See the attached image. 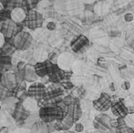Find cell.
<instances>
[{
	"mask_svg": "<svg viewBox=\"0 0 134 133\" xmlns=\"http://www.w3.org/2000/svg\"><path fill=\"white\" fill-rule=\"evenodd\" d=\"M49 81L52 84H60L61 82H63L66 78V72L61 69L58 66V64L54 66V69L52 71L51 74L48 76Z\"/></svg>",
	"mask_w": 134,
	"mask_h": 133,
	"instance_id": "cell-14",
	"label": "cell"
},
{
	"mask_svg": "<svg viewBox=\"0 0 134 133\" xmlns=\"http://www.w3.org/2000/svg\"><path fill=\"white\" fill-rule=\"evenodd\" d=\"M4 9H5V5H4V3L0 2V12H3Z\"/></svg>",
	"mask_w": 134,
	"mask_h": 133,
	"instance_id": "cell-36",
	"label": "cell"
},
{
	"mask_svg": "<svg viewBox=\"0 0 134 133\" xmlns=\"http://www.w3.org/2000/svg\"><path fill=\"white\" fill-rule=\"evenodd\" d=\"M26 26L29 29L35 30L39 27H42L43 25V16L41 13L35 9H31L27 14V18L25 20Z\"/></svg>",
	"mask_w": 134,
	"mask_h": 133,
	"instance_id": "cell-6",
	"label": "cell"
},
{
	"mask_svg": "<svg viewBox=\"0 0 134 133\" xmlns=\"http://www.w3.org/2000/svg\"><path fill=\"white\" fill-rule=\"evenodd\" d=\"M109 89H110L111 91H115V90H116V89H115V84L113 83V82H112V83L109 84Z\"/></svg>",
	"mask_w": 134,
	"mask_h": 133,
	"instance_id": "cell-35",
	"label": "cell"
},
{
	"mask_svg": "<svg viewBox=\"0 0 134 133\" xmlns=\"http://www.w3.org/2000/svg\"><path fill=\"white\" fill-rule=\"evenodd\" d=\"M74 123L75 120L72 116L65 112V116L61 120H58L54 122L55 130H56V131H68L72 128Z\"/></svg>",
	"mask_w": 134,
	"mask_h": 133,
	"instance_id": "cell-10",
	"label": "cell"
},
{
	"mask_svg": "<svg viewBox=\"0 0 134 133\" xmlns=\"http://www.w3.org/2000/svg\"><path fill=\"white\" fill-rule=\"evenodd\" d=\"M55 65L52 62H50L48 59L43 61V62H37L35 65V69L37 76L39 78H46L48 77L52 73L54 69Z\"/></svg>",
	"mask_w": 134,
	"mask_h": 133,
	"instance_id": "cell-8",
	"label": "cell"
},
{
	"mask_svg": "<svg viewBox=\"0 0 134 133\" xmlns=\"http://www.w3.org/2000/svg\"><path fill=\"white\" fill-rule=\"evenodd\" d=\"M0 109H1V106H0Z\"/></svg>",
	"mask_w": 134,
	"mask_h": 133,
	"instance_id": "cell-38",
	"label": "cell"
},
{
	"mask_svg": "<svg viewBox=\"0 0 134 133\" xmlns=\"http://www.w3.org/2000/svg\"><path fill=\"white\" fill-rule=\"evenodd\" d=\"M90 46V39L84 35H78L71 40L70 48L73 52L77 54H83Z\"/></svg>",
	"mask_w": 134,
	"mask_h": 133,
	"instance_id": "cell-3",
	"label": "cell"
},
{
	"mask_svg": "<svg viewBox=\"0 0 134 133\" xmlns=\"http://www.w3.org/2000/svg\"><path fill=\"white\" fill-rule=\"evenodd\" d=\"M56 27H57L56 23H55V22H53V21L48 22V25H47V28H48V30H50V31L55 30V29H56Z\"/></svg>",
	"mask_w": 134,
	"mask_h": 133,
	"instance_id": "cell-28",
	"label": "cell"
},
{
	"mask_svg": "<svg viewBox=\"0 0 134 133\" xmlns=\"http://www.w3.org/2000/svg\"><path fill=\"white\" fill-rule=\"evenodd\" d=\"M9 132V129L8 127L3 126L0 128V133H8Z\"/></svg>",
	"mask_w": 134,
	"mask_h": 133,
	"instance_id": "cell-33",
	"label": "cell"
},
{
	"mask_svg": "<svg viewBox=\"0 0 134 133\" xmlns=\"http://www.w3.org/2000/svg\"><path fill=\"white\" fill-rule=\"evenodd\" d=\"M26 18H27V14L21 7H16L10 12V19L16 24L25 22Z\"/></svg>",
	"mask_w": 134,
	"mask_h": 133,
	"instance_id": "cell-15",
	"label": "cell"
},
{
	"mask_svg": "<svg viewBox=\"0 0 134 133\" xmlns=\"http://www.w3.org/2000/svg\"><path fill=\"white\" fill-rule=\"evenodd\" d=\"M58 56H57L56 53H54V52H52V53L49 54V56H48V60L50 61V62H52L54 65H57L58 64Z\"/></svg>",
	"mask_w": 134,
	"mask_h": 133,
	"instance_id": "cell-23",
	"label": "cell"
},
{
	"mask_svg": "<svg viewBox=\"0 0 134 133\" xmlns=\"http://www.w3.org/2000/svg\"><path fill=\"white\" fill-rule=\"evenodd\" d=\"M60 86H61V87L63 88V89H72L73 88H74L73 83L69 79H65L63 82H61V83H60Z\"/></svg>",
	"mask_w": 134,
	"mask_h": 133,
	"instance_id": "cell-21",
	"label": "cell"
},
{
	"mask_svg": "<svg viewBox=\"0 0 134 133\" xmlns=\"http://www.w3.org/2000/svg\"><path fill=\"white\" fill-rule=\"evenodd\" d=\"M128 114H134V107H128Z\"/></svg>",
	"mask_w": 134,
	"mask_h": 133,
	"instance_id": "cell-34",
	"label": "cell"
},
{
	"mask_svg": "<svg viewBox=\"0 0 134 133\" xmlns=\"http://www.w3.org/2000/svg\"><path fill=\"white\" fill-rule=\"evenodd\" d=\"M110 110L113 115L116 116L117 118H126L128 115V107L125 105L122 99L113 100Z\"/></svg>",
	"mask_w": 134,
	"mask_h": 133,
	"instance_id": "cell-9",
	"label": "cell"
},
{
	"mask_svg": "<svg viewBox=\"0 0 134 133\" xmlns=\"http://www.w3.org/2000/svg\"><path fill=\"white\" fill-rule=\"evenodd\" d=\"M38 116L40 120L45 123H52L61 120L65 116V111L57 105H48L40 108Z\"/></svg>",
	"mask_w": 134,
	"mask_h": 133,
	"instance_id": "cell-1",
	"label": "cell"
},
{
	"mask_svg": "<svg viewBox=\"0 0 134 133\" xmlns=\"http://www.w3.org/2000/svg\"><path fill=\"white\" fill-rule=\"evenodd\" d=\"M26 63L25 62H19L18 64V70H24V69L26 68Z\"/></svg>",
	"mask_w": 134,
	"mask_h": 133,
	"instance_id": "cell-32",
	"label": "cell"
},
{
	"mask_svg": "<svg viewBox=\"0 0 134 133\" xmlns=\"http://www.w3.org/2000/svg\"><path fill=\"white\" fill-rule=\"evenodd\" d=\"M74 100H75V98H73L71 95H68V96H66V97H64V99H63V102L65 103L67 106H69V105H70V104H72L73 102H74Z\"/></svg>",
	"mask_w": 134,
	"mask_h": 133,
	"instance_id": "cell-22",
	"label": "cell"
},
{
	"mask_svg": "<svg viewBox=\"0 0 134 133\" xmlns=\"http://www.w3.org/2000/svg\"><path fill=\"white\" fill-rule=\"evenodd\" d=\"M121 89H123V90H129V89H131V83H130V81L125 80V81L121 84Z\"/></svg>",
	"mask_w": 134,
	"mask_h": 133,
	"instance_id": "cell-27",
	"label": "cell"
},
{
	"mask_svg": "<svg viewBox=\"0 0 134 133\" xmlns=\"http://www.w3.org/2000/svg\"><path fill=\"white\" fill-rule=\"evenodd\" d=\"M84 130V126H83L82 123L77 122L75 123V132L76 133H80Z\"/></svg>",
	"mask_w": 134,
	"mask_h": 133,
	"instance_id": "cell-24",
	"label": "cell"
},
{
	"mask_svg": "<svg viewBox=\"0 0 134 133\" xmlns=\"http://www.w3.org/2000/svg\"><path fill=\"white\" fill-rule=\"evenodd\" d=\"M23 107L27 112H31V111H35L36 108L38 106V102L33 98H30L27 97L26 100H23Z\"/></svg>",
	"mask_w": 134,
	"mask_h": 133,
	"instance_id": "cell-18",
	"label": "cell"
},
{
	"mask_svg": "<svg viewBox=\"0 0 134 133\" xmlns=\"http://www.w3.org/2000/svg\"><path fill=\"white\" fill-rule=\"evenodd\" d=\"M124 19H125L126 22L130 23V22H131L134 19V16L131 14V13H127V14L124 16Z\"/></svg>",
	"mask_w": 134,
	"mask_h": 133,
	"instance_id": "cell-26",
	"label": "cell"
},
{
	"mask_svg": "<svg viewBox=\"0 0 134 133\" xmlns=\"http://www.w3.org/2000/svg\"><path fill=\"white\" fill-rule=\"evenodd\" d=\"M31 133H49L48 123H45L40 119L36 121L31 127Z\"/></svg>",
	"mask_w": 134,
	"mask_h": 133,
	"instance_id": "cell-17",
	"label": "cell"
},
{
	"mask_svg": "<svg viewBox=\"0 0 134 133\" xmlns=\"http://www.w3.org/2000/svg\"><path fill=\"white\" fill-rule=\"evenodd\" d=\"M113 100L110 95L106 92H102L97 100H93V107L97 111L104 113L110 109Z\"/></svg>",
	"mask_w": 134,
	"mask_h": 133,
	"instance_id": "cell-5",
	"label": "cell"
},
{
	"mask_svg": "<svg viewBox=\"0 0 134 133\" xmlns=\"http://www.w3.org/2000/svg\"><path fill=\"white\" fill-rule=\"evenodd\" d=\"M39 77L36 72L35 66L32 65H27L25 68V81L26 82H33L36 83Z\"/></svg>",
	"mask_w": 134,
	"mask_h": 133,
	"instance_id": "cell-16",
	"label": "cell"
},
{
	"mask_svg": "<svg viewBox=\"0 0 134 133\" xmlns=\"http://www.w3.org/2000/svg\"><path fill=\"white\" fill-rule=\"evenodd\" d=\"M111 118L105 113H100L95 117L93 120V126L95 130L99 132L107 133L109 130H111L110 126Z\"/></svg>",
	"mask_w": 134,
	"mask_h": 133,
	"instance_id": "cell-7",
	"label": "cell"
},
{
	"mask_svg": "<svg viewBox=\"0 0 134 133\" xmlns=\"http://www.w3.org/2000/svg\"><path fill=\"white\" fill-rule=\"evenodd\" d=\"M48 132H49V133H52V132L56 131V130H55L54 122H52V123H48Z\"/></svg>",
	"mask_w": 134,
	"mask_h": 133,
	"instance_id": "cell-31",
	"label": "cell"
},
{
	"mask_svg": "<svg viewBox=\"0 0 134 133\" xmlns=\"http://www.w3.org/2000/svg\"><path fill=\"white\" fill-rule=\"evenodd\" d=\"M117 120H118V124H119V128L118 129H121L123 127H126V121H125V118H117Z\"/></svg>",
	"mask_w": 134,
	"mask_h": 133,
	"instance_id": "cell-25",
	"label": "cell"
},
{
	"mask_svg": "<svg viewBox=\"0 0 134 133\" xmlns=\"http://www.w3.org/2000/svg\"><path fill=\"white\" fill-rule=\"evenodd\" d=\"M63 133H76L75 131H71V130H68V131H64Z\"/></svg>",
	"mask_w": 134,
	"mask_h": 133,
	"instance_id": "cell-37",
	"label": "cell"
},
{
	"mask_svg": "<svg viewBox=\"0 0 134 133\" xmlns=\"http://www.w3.org/2000/svg\"><path fill=\"white\" fill-rule=\"evenodd\" d=\"M1 33L5 36V38H11L13 37H16L18 34V24L9 18L3 22L1 26Z\"/></svg>",
	"mask_w": 134,
	"mask_h": 133,
	"instance_id": "cell-11",
	"label": "cell"
},
{
	"mask_svg": "<svg viewBox=\"0 0 134 133\" xmlns=\"http://www.w3.org/2000/svg\"><path fill=\"white\" fill-rule=\"evenodd\" d=\"M9 92H10V91L7 90V89L2 85L1 82H0V101H5L7 99H8Z\"/></svg>",
	"mask_w": 134,
	"mask_h": 133,
	"instance_id": "cell-19",
	"label": "cell"
},
{
	"mask_svg": "<svg viewBox=\"0 0 134 133\" xmlns=\"http://www.w3.org/2000/svg\"><path fill=\"white\" fill-rule=\"evenodd\" d=\"M66 113H69V115H71L73 117L75 120V123H77L79 121V119L82 116V109H81L80 100L78 98H75V100L72 104L69 105L66 110Z\"/></svg>",
	"mask_w": 134,
	"mask_h": 133,
	"instance_id": "cell-13",
	"label": "cell"
},
{
	"mask_svg": "<svg viewBox=\"0 0 134 133\" xmlns=\"http://www.w3.org/2000/svg\"><path fill=\"white\" fill-rule=\"evenodd\" d=\"M1 84L7 90L12 91L18 86L16 74H13L11 72L3 73L1 77Z\"/></svg>",
	"mask_w": 134,
	"mask_h": 133,
	"instance_id": "cell-12",
	"label": "cell"
},
{
	"mask_svg": "<svg viewBox=\"0 0 134 133\" xmlns=\"http://www.w3.org/2000/svg\"><path fill=\"white\" fill-rule=\"evenodd\" d=\"M126 125L134 130V114H128L125 118Z\"/></svg>",
	"mask_w": 134,
	"mask_h": 133,
	"instance_id": "cell-20",
	"label": "cell"
},
{
	"mask_svg": "<svg viewBox=\"0 0 134 133\" xmlns=\"http://www.w3.org/2000/svg\"><path fill=\"white\" fill-rule=\"evenodd\" d=\"M27 96L35 99L37 102L44 100L48 97V91H47L46 86L43 83H40V82L33 83L28 89Z\"/></svg>",
	"mask_w": 134,
	"mask_h": 133,
	"instance_id": "cell-4",
	"label": "cell"
},
{
	"mask_svg": "<svg viewBox=\"0 0 134 133\" xmlns=\"http://www.w3.org/2000/svg\"><path fill=\"white\" fill-rule=\"evenodd\" d=\"M110 126H111V129H114V130H117V129L119 128V124H118L117 119H111Z\"/></svg>",
	"mask_w": 134,
	"mask_h": 133,
	"instance_id": "cell-29",
	"label": "cell"
},
{
	"mask_svg": "<svg viewBox=\"0 0 134 133\" xmlns=\"http://www.w3.org/2000/svg\"><path fill=\"white\" fill-rule=\"evenodd\" d=\"M33 41V37L29 33L26 31H20L16 35L13 39V45L18 50L25 51L30 48Z\"/></svg>",
	"mask_w": 134,
	"mask_h": 133,
	"instance_id": "cell-2",
	"label": "cell"
},
{
	"mask_svg": "<svg viewBox=\"0 0 134 133\" xmlns=\"http://www.w3.org/2000/svg\"><path fill=\"white\" fill-rule=\"evenodd\" d=\"M5 36L1 33V31H0V49L5 46Z\"/></svg>",
	"mask_w": 134,
	"mask_h": 133,
	"instance_id": "cell-30",
	"label": "cell"
}]
</instances>
